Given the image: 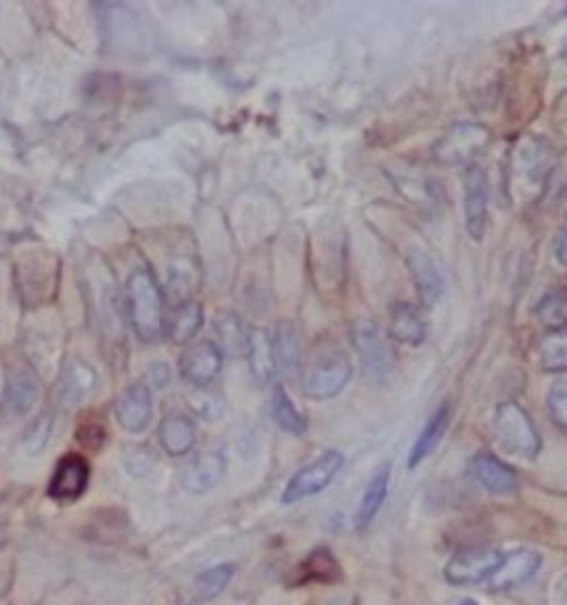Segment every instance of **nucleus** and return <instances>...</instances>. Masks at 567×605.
Wrapping results in <instances>:
<instances>
[{
  "label": "nucleus",
  "mask_w": 567,
  "mask_h": 605,
  "mask_svg": "<svg viewBox=\"0 0 567 605\" xmlns=\"http://www.w3.org/2000/svg\"><path fill=\"white\" fill-rule=\"evenodd\" d=\"M461 605H479V603L472 601V598H466V601H461Z\"/></svg>",
  "instance_id": "obj_38"
},
{
  "label": "nucleus",
  "mask_w": 567,
  "mask_h": 605,
  "mask_svg": "<svg viewBox=\"0 0 567 605\" xmlns=\"http://www.w3.org/2000/svg\"><path fill=\"white\" fill-rule=\"evenodd\" d=\"M244 355L248 360L253 378L259 384L272 382V378L277 373L275 349H272V338L264 329H248V342H246Z\"/></svg>",
  "instance_id": "obj_18"
},
{
  "label": "nucleus",
  "mask_w": 567,
  "mask_h": 605,
  "mask_svg": "<svg viewBox=\"0 0 567 605\" xmlns=\"http://www.w3.org/2000/svg\"><path fill=\"white\" fill-rule=\"evenodd\" d=\"M342 466H344V455L340 450L324 453L322 457H318L315 461H311L309 466H304L291 477V481L281 492V503L289 506V503H298L302 499L320 495L333 484Z\"/></svg>",
  "instance_id": "obj_4"
},
{
  "label": "nucleus",
  "mask_w": 567,
  "mask_h": 605,
  "mask_svg": "<svg viewBox=\"0 0 567 605\" xmlns=\"http://www.w3.org/2000/svg\"><path fill=\"white\" fill-rule=\"evenodd\" d=\"M107 439V431L96 424V422H87L83 426H78V442L87 448H100Z\"/></svg>",
  "instance_id": "obj_36"
},
{
  "label": "nucleus",
  "mask_w": 567,
  "mask_h": 605,
  "mask_svg": "<svg viewBox=\"0 0 567 605\" xmlns=\"http://www.w3.org/2000/svg\"><path fill=\"white\" fill-rule=\"evenodd\" d=\"M272 349H275L277 371L287 380L298 378L300 367H302V342H300V331H298L296 322L284 320L277 325V331L272 338Z\"/></svg>",
  "instance_id": "obj_17"
},
{
  "label": "nucleus",
  "mask_w": 567,
  "mask_h": 605,
  "mask_svg": "<svg viewBox=\"0 0 567 605\" xmlns=\"http://www.w3.org/2000/svg\"><path fill=\"white\" fill-rule=\"evenodd\" d=\"M200 282V273H197V264L193 257H178L171 266H169V282L167 288L169 293L180 301L191 299V293L195 290Z\"/></svg>",
  "instance_id": "obj_27"
},
{
  "label": "nucleus",
  "mask_w": 567,
  "mask_h": 605,
  "mask_svg": "<svg viewBox=\"0 0 567 605\" xmlns=\"http://www.w3.org/2000/svg\"><path fill=\"white\" fill-rule=\"evenodd\" d=\"M270 411H272V420L275 424L289 435H304L309 424L307 417L298 411V406L293 404V400L289 397L287 389L281 384H277L272 389V400H270Z\"/></svg>",
  "instance_id": "obj_25"
},
{
  "label": "nucleus",
  "mask_w": 567,
  "mask_h": 605,
  "mask_svg": "<svg viewBox=\"0 0 567 605\" xmlns=\"http://www.w3.org/2000/svg\"><path fill=\"white\" fill-rule=\"evenodd\" d=\"M233 574H235V567H233L231 563H220V565H215V567L204 570V572L195 579V587H193L195 598L202 601V603L213 601L215 596H220V594L226 590V585L231 583Z\"/></svg>",
  "instance_id": "obj_30"
},
{
  "label": "nucleus",
  "mask_w": 567,
  "mask_h": 605,
  "mask_svg": "<svg viewBox=\"0 0 567 605\" xmlns=\"http://www.w3.org/2000/svg\"><path fill=\"white\" fill-rule=\"evenodd\" d=\"M406 262H408V268L413 273L421 305L426 309H432L437 301L441 299L443 288H446L439 266L435 264L430 253L424 251L421 246H410L408 253H406Z\"/></svg>",
  "instance_id": "obj_13"
},
{
  "label": "nucleus",
  "mask_w": 567,
  "mask_h": 605,
  "mask_svg": "<svg viewBox=\"0 0 567 605\" xmlns=\"http://www.w3.org/2000/svg\"><path fill=\"white\" fill-rule=\"evenodd\" d=\"M204 325L202 305L195 299L180 301V305L169 314L167 320V338L173 344H189Z\"/></svg>",
  "instance_id": "obj_20"
},
{
  "label": "nucleus",
  "mask_w": 567,
  "mask_h": 605,
  "mask_svg": "<svg viewBox=\"0 0 567 605\" xmlns=\"http://www.w3.org/2000/svg\"><path fill=\"white\" fill-rule=\"evenodd\" d=\"M494 437L499 446L521 459H536L541 453V435L527 415V411L516 402H505L494 413Z\"/></svg>",
  "instance_id": "obj_2"
},
{
  "label": "nucleus",
  "mask_w": 567,
  "mask_h": 605,
  "mask_svg": "<svg viewBox=\"0 0 567 605\" xmlns=\"http://www.w3.org/2000/svg\"><path fill=\"white\" fill-rule=\"evenodd\" d=\"M54 433V417L50 413H41L25 431L23 435V446L28 448L30 455H39L47 448L50 439Z\"/></svg>",
  "instance_id": "obj_32"
},
{
  "label": "nucleus",
  "mask_w": 567,
  "mask_h": 605,
  "mask_svg": "<svg viewBox=\"0 0 567 605\" xmlns=\"http://www.w3.org/2000/svg\"><path fill=\"white\" fill-rule=\"evenodd\" d=\"M195 424L184 415H169L160 422L158 442L162 450L171 457H184L195 446Z\"/></svg>",
  "instance_id": "obj_19"
},
{
  "label": "nucleus",
  "mask_w": 567,
  "mask_h": 605,
  "mask_svg": "<svg viewBox=\"0 0 567 605\" xmlns=\"http://www.w3.org/2000/svg\"><path fill=\"white\" fill-rule=\"evenodd\" d=\"M488 142L490 134L485 127L459 123L435 145V158L446 167H472Z\"/></svg>",
  "instance_id": "obj_5"
},
{
  "label": "nucleus",
  "mask_w": 567,
  "mask_h": 605,
  "mask_svg": "<svg viewBox=\"0 0 567 605\" xmlns=\"http://www.w3.org/2000/svg\"><path fill=\"white\" fill-rule=\"evenodd\" d=\"M153 417V400H151V389L145 382L131 384L125 389L116 402V420L118 424L131 433L138 435L147 431Z\"/></svg>",
  "instance_id": "obj_12"
},
{
  "label": "nucleus",
  "mask_w": 567,
  "mask_h": 605,
  "mask_svg": "<svg viewBox=\"0 0 567 605\" xmlns=\"http://www.w3.org/2000/svg\"><path fill=\"white\" fill-rule=\"evenodd\" d=\"M450 426V404H441L435 415L428 420V424L424 426V431L419 433V437L415 439L410 455H408V468L415 470L441 442V437L446 435Z\"/></svg>",
  "instance_id": "obj_22"
},
{
  "label": "nucleus",
  "mask_w": 567,
  "mask_h": 605,
  "mask_svg": "<svg viewBox=\"0 0 567 605\" xmlns=\"http://www.w3.org/2000/svg\"><path fill=\"white\" fill-rule=\"evenodd\" d=\"M215 331L222 342V347L228 353H246V342H248V329L235 314H222L215 320Z\"/></svg>",
  "instance_id": "obj_31"
},
{
  "label": "nucleus",
  "mask_w": 567,
  "mask_h": 605,
  "mask_svg": "<svg viewBox=\"0 0 567 605\" xmlns=\"http://www.w3.org/2000/svg\"><path fill=\"white\" fill-rule=\"evenodd\" d=\"M470 475L488 492L507 495L516 490V473L492 453H477L470 461Z\"/></svg>",
  "instance_id": "obj_15"
},
{
  "label": "nucleus",
  "mask_w": 567,
  "mask_h": 605,
  "mask_svg": "<svg viewBox=\"0 0 567 605\" xmlns=\"http://www.w3.org/2000/svg\"><path fill=\"white\" fill-rule=\"evenodd\" d=\"M89 479H92L89 461L78 453H69L56 464L47 492L56 501H76L85 495Z\"/></svg>",
  "instance_id": "obj_11"
},
{
  "label": "nucleus",
  "mask_w": 567,
  "mask_h": 605,
  "mask_svg": "<svg viewBox=\"0 0 567 605\" xmlns=\"http://www.w3.org/2000/svg\"><path fill=\"white\" fill-rule=\"evenodd\" d=\"M125 309L129 316V325L136 331L138 340L145 344H156L167 338V299L160 282L147 268H133L127 277L125 286Z\"/></svg>",
  "instance_id": "obj_1"
},
{
  "label": "nucleus",
  "mask_w": 567,
  "mask_h": 605,
  "mask_svg": "<svg viewBox=\"0 0 567 605\" xmlns=\"http://www.w3.org/2000/svg\"><path fill=\"white\" fill-rule=\"evenodd\" d=\"M222 362L224 351L215 342L202 340L186 347L180 355V375L195 389H206L222 371Z\"/></svg>",
  "instance_id": "obj_9"
},
{
  "label": "nucleus",
  "mask_w": 567,
  "mask_h": 605,
  "mask_svg": "<svg viewBox=\"0 0 567 605\" xmlns=\"http://www.w3.org/2000/svg\"><path fill=\"white\" fill-rule=\"evenodd\" d=\"M554 255H556V262H558L560 266L567 268V226L560 231V235H558V240H556Z\"/></svg>",
  "instance_id": "obj_37"
},
{
  "label": "nucleus",
  "mask_w": 567,
  "mask_h": 605,
  "mask_svg": "<svg viewBox=\"0 0 567 605\" xmlns=\"http://www.w3.org/2000/svg\"><path fill=\"white\" fill-rule=\"evenodd\" d=\"M536 318L552 333L567 331V288L545 293L536 307Z\"/></svg>",
  "instance_id": "obj_26"
},
{
  "label": "nucleus",
  "mask_w": 567,
  "mask_h": 605,
  "mask_svg": "<svg viewBox=\"0 0 567 605\" xmlns=\"http://www.w3.org/2000/svg\"><path fill=\"white\" fill-rule=\"evenodd\" d=\"M463 206L466 231L474 242H481L488 226V178L477 164L468 167L463 173Z\"/></svg>",
  "instance_id": "obj_10"
},
{
  "label": "nucleus",
  "mask_w": 567,
  "mask_h": 605,
  "mask_svg": "<svg viewBox=\"0 0 567 605\" xmlns=\"http://www.w3.org/2000/svg\"><path fill=\"white\" fill-rule=\"evenodd\" d=\"M521 162H523V171L529 178H541L547 173L549 164V149L541 147V142H536L534 147H523L521 149Z\"/></svg>",
  "instance_id": "obj_35"
},
{
  "label": "nucleus",
  "mask_w": 567,
  "mask_h": 605,
  "mask_svg": "<svg viewBox=\"0 0 567 605\" xmlns=\"http://www.w3.org/2000/svg\"><path fill=\"white\" fill-rule=\"evenodd\" d=\"M391 338L406 347H419L426 340V325L410 305H395L391 311Z\"/></svg>",
  "instance_id": "obj_23"
},
{
  "label": "nucleus",
  "mask_w": 567,
  "mask_h": 605,
  "mask_svg": "<svg viewBox=\"0 0 567 605\" xmlns=\"http://www.w3.org/2000/svg\"><path fill=\"white\" fill-rule=\"evenodd\" d=\"M226 473V459L217 450L200 453L182 473V488L191 495H206L222 481Z\"/></svg>",
  "instance_id": "obj_14"
},
{
  "label": "nucleus",
  "mask_w": 567,
  "mask_h": 605,
  "mask_svg": "<svg viewBox=\"0 0 567 605\" xmlns=\"http://www.w3.org/2000/svg\"><path fill=\"white\" fill-rule=\"evenodd\" d=\"M302 581H320V583H333L342 579V567L331 550L318 548L313 550L307 561L300 565Z\"/></svg>",
  "instance_id": "obj_28"
},
{
  "label": "nucleus",
  "mask_w": 567,
  "mask_h": 605,
  "mask_svg": "<svg viewBox=\"0 0 567 605\" xmlns=\"http://www.w3.org/2000/svg\"><path fill=\"white\" fill-rule=\"evenodd\" d=\"M543 565V559L536 550L529 548H516L510 552H503L501 563L492 572V576L485 581L488 592H505L512 590L525 581H529Z\"/></svg>",
  "instance_id": "obj_8"
},
{
  "label": "nucleus",
  "mask_w": 567,
  "mask_h": 605,
  "mask_svg": "<svg viewBox=\"0 0 567 605\" xmlns=\"http://www.w3.org/2000/svg\"><path fill=\"white\" fill-rule=\"evenodd\" d=\"M538 367L545 373L567 371V331H556L543 338L538 349Z\"/></svg>",
  "instance_id": "obj_29"
},
{
  "label": "nucleus",
  "mask_w": 567,
  "mask_h": 605,
  "mask_svg": "<svg viewBox=\"0 0 567 605\" xmlns=\"http://www.w3.org/2000/svg\"><path fill=\"white\" fill-rule=\"evenodd\" d=\"M351 378H353L351 360L342 351H335V353L322 355L320 360L311 364V369L307 371L302 380V391L307 397L315 402L333 400L346 389Z\"/></svg>",
  "instance_id": "obj_3"
},
{
  "label": "nucleus",
  "mask_w": 567,
  "mask_h": 605,
  "mask_svg": "<svg viewBox=\"0 0 567 605\" xmlns=\"http://www.w3.org/2000/svg\"><path fill=\"white\" fill-rule=\"evenodd\" d=\"M39 395H41V386H39L34 371L14 369L8 373V382H6V391H3L6 413H10L14 417L30 413L36 406Z\"/></svg>",
  "instance_id": "obj_16"
},
{
  "label": "nucleus",
  "mask_w": 567,
  "mask_h": 605,
  "mask_svg": "<svg viewBox=\"0 0 567 605\" xmlns=\"http://www.w3.org/2000/svg\"><path fill=\"white\" fill-rule=\"evenodd\" d=\"M98 384V375L92 367H87L85 362L76 360L72 362L61 380V400L65 404H81L87 395L94 393Z\"/></svg>",
  "instance_id": "obj_24"
},
{
  "label": "nucleus",
  "mask_w": 567,
  "mask_h": 605,
  "mask_svg": "<svg viewBox=\"0 0 567 605\" xmlns=\"http://www.w3.org/2000/svg\"><path fill=\"white\" fill-rule=\"evenodd\" d=\"M501 556L503 552L496 548H468L448 561L443 574L452 585H479L492 576Z\"/></svg>",
  "instance_id": "obj_7"
},
{
  "label": "nucleus",
  "mask_w": 567,
  "mask_h": 605,
  "mask_svg": "<svg viewBox=\"0 0 567 605\" xmlns=\"http://www.w3.org/2000/svg\"><path fill=\"white\" fill-rule=\"evenodd\" d=\"M547 411H549L554 426H558L563 433H567V380H558L549 386Z\"/></svg>",
  "instance_id": "obj_33"
},
{
  "label": "nucleus",
  "mask_w": 567,
  "mask_h": 605,
  "mask_svg": "<svg viewBox=\"0 0 567 605\" xmlns=\"http://www.w3.org/2000/svg\"><path fill=\"white\" fill-rule=\"evenodd\" d=\"M189 406L193 408L195 415H200L202 420H217L224 411V404L222 400L215 395V393H208L206 389H195L191 395H189Z\"/></svg>",
  "instance_id": "obj_34"
},
{
  "label": "nucleus",
  "mask_w": 567,
  "mask_h": 605,
  "mask_svg": "<svg viewBox=\"0 0 567 605\" xmlns=\"http://www.w3.org/2000/svg\"><path fill=\"white\" fill-rule=\"evenodd\" d=\"M388 486H391V466H382L375 470V475L371 477L364 495H362V501L357 506V514H355V528L357 530H366L375 517L379 514L384 501H386V495H388Z\"/></svg>",
  "instance_id": "obj_21"
},
{
  "label": "nucleus",
  "mask_w": 567,
  "mask_h": 605,
  "mask_svg": "<svg viewBox=\"0 0 567 605\" xmlns=\"http://www.w3.org/2000/svg\"><path fill=\"white\" fill-rule=\"evenodd\" d=\"M353 344L371 380L384 382L386 378H391L395 369V351L375 322H357L353 327Z\"/></svg>",
  "instance_id": "obj_6"
}]
</instances>
